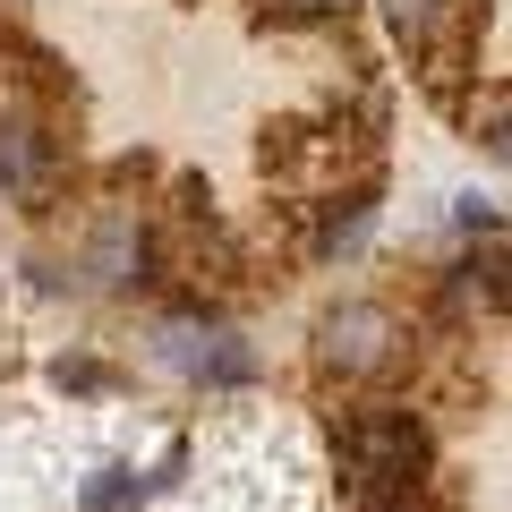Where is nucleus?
Returning <instances> with one entry per match:
<instances>
[{"mask_svg":"<svg viewBox=\"0 0 512 512\" xmlns=\"http://www.w3.org/2000/svg\"><path fill=\"white\" fill-rule=\"evenodd\" d=\"M0 180L18 197H52L60 180V137L43 111H0Z\"/></svg>","mask_w":512,"mask_h":512,"instance_id":"obj_5","label":"nucleus"},{"mask_svg":"<svg viewBox=\"0 0 512 512\" xmlns=\"http://www.w3.org/2000/svg\"><path fill=\"white\" fill-rule=\"evenodd\" d=\"M453 299H461V308L504 316V239H487V248H470V256L453 265Z\"/></svg>","mask_w":512,"mask_h":512,"instance_id":"obj_8","label":"nucleus"},{"mask_svg":"<svg viewBox=\"0 0 512 512\" xmlns=\"http://www.w3.org/2000/svg\"><path fill=\"white\" fill-rule=\"evenodd\" d=\"M163 359L180 367L188 384H205V393L256 384V342H239V333H222V325H197V316H171L163 325Z\"/></svg>","mask_w":512,"mask_h":512,"instance_id":"obj_4","label":"nucleus"},{"mask_svg":"<svg viewBox=\"0 0 512 512\" xmlns=\"http://www.w3.org/2000/svg\"><path fill=\"white\" fill-rule=\"evenodd\" d=\"M393 359H402V316H393V308H376V299H342V308L316 316V367H325V376L359 384V376H384Z\"/></svg>","mask_w":512,"mask_h":512,"instance_id":"obj_3","label":"nucleus"},{"mask_svg":"<svg viewBox=\"0 0 512 512\" xmlns=\"http://www.w3.org/2000/svg\"><path fill=\"white\" fill-rule=\"evenodd\" d=\"M256 18H265V26H282V35H308V26L350 18V0H256Z\"/></svg>","mask_w":512,"mask_h":512,"instance_id":"obj_9","label":"nucleus"},{"mask_svg":"<svg viewBox=\"0 0 512 512\" xmlns=\"http://www.w3.org/2000/svg\"><path fill=\"white\" fill-rule=\"evenodd\" d=\"M333 453H342V504L350 512H419L427 470H436V436L410 402H359L333 419Z\"/></svg>","mask_w":512,"mask_h":512,"instance_id":"obj_1","label":"nucleus"},{"mask_svg":"<svg viewBox=\"0 0 512 512\" xmlns=\"http://www.w3.org/2000/svg\"><path fill=\"white\" fill-rule=\"evenodd\" d=\"M60 384L69 393H111V367L103 359H60Z\"/></svg>","mask_w":512,"mask_h":512,"instance_id":"obj_11","label":"nucleus"},{"mask_svg":"<svg viewBox=\"0 0 512 512\" xmlns=\"http://www.w3.org/2000/svg\"><path fill=\"white\" fill-rule=\"evenodd\" d=\"M453 222H461L470 239H495V231H504V214H495V197H461V205H453Z\"/></svg>","mask_w":512,"mask_h":512,"instance_id":"obj_10","label":"nucleus"},{"mask_svg":"<svg viewBox=\"0 0 512 512\" xmlns=\"http://www.w3.org/2000/svg\"><path fill=\"white\" fill-rule=\"evenodd\" d=\"M384 18H393L402 52L419 60V77L453 103L478 60V35H487V0H384Z\"/></svg>","mask_w":512,"mask_h":512,"instance_id":"obj_2","label":"nucleus"},{"mask_svg":"<svg viewBox=\"0 0 512 512\" xmlns=\"http://www.w3.org/2000/svg\"><path fill=\"white\" fill-rule=\"evenodd\" d=\"M367 231H376V171H359L350 188H325V197H316L308 256H316V265H333V256H350Z\"/></svg>","mask_w":512,"mask_h":512,"instance_id":"obj_6","label":"nucleus"},{"mask_svg":"<svg viewBox=\"0 0 512 512\" xmlns=\"http://www.w3.org/2000/svg\"><path fill=\"white\" fill-rule=\"evenodd\" d=\"M180 461H188V444H171L163 470H120V461H111V470L86 478V495H77V504H86V512H128V504H146V495H163L171 478H180Z\"/></svg>","mask_w":512,"mask_h":512,"instance_id":"obj_7","label":"nucleus"}]
</instances>
